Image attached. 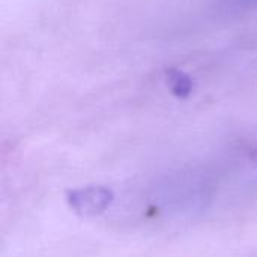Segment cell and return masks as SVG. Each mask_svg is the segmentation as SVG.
Segmentation results:
<instances>
[{
    "label": "cell",
    "mask_w": 257,
    "mask_h": 257,
    "mask_svg": "<svg viewBox=\"0 0 257 257\" xmlns=\"http://www.w3.org/2000/svg\"><path fill=\"white\" fill-rule=\"evenodd\" d=\"M167 75V81H169V86L172 89V92L176 95V96H181V98H185L191 93L193 90V81L191 78L179 71V69H169L166 72Z\"/></svg>",
    "instance_id": "obj_2"
},
{
    "label": "cell",
    "mask_w": 257,
    "mask_h": 257,
    "mask_svg": "<svg viewBox=\"0 0 257 257\" xmlns=\"http://www.w3.org/2000/svg\"><path fill=\"white\" fill-rule=\"evenodd\" d=\"M113 200V194L104 187H86L69 193V206L83 217H92L105 211Z\"/></svg>",
    "instance_id": "obj_1"
}]
</instances>
